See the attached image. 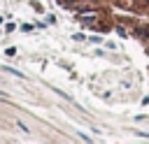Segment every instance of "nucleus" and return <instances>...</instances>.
Listing matches in <instances>:
<instances>
[{
    "instance_id": "nucleus-1",
    "label": "nucleus",
    "mask_w": 149,
    "mask_h": 144,
    "mask_svg": "<svg viewBox=\"0 0 149 144\" xmlns=\"http://www.w3.org/2000/svg\"><path fill=\"white\" fill-rule=\"evenodd\" d=\"M0 23H2V19H0Z\"/></svg>"
}]
</instances>
